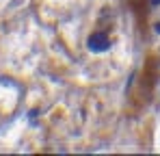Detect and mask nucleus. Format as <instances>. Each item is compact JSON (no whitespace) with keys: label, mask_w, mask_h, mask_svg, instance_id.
<instances>
[{"label":"nucleus","mask_w":160,"mask_h":156,"mask_svg":"<svg viewBox=\"0 0 160 156\" xmlns=\"http://www.w3.org/2000/svg\"><path fill=\"white\" fill-rule=\"evenodd\" d=\"M110 37H108L106 30H102V28H95L93 33H89V37H87V48L91 52H95V54H102V52L110 50Z\"/></svg>","instance_id":"1"}]
</instances>
